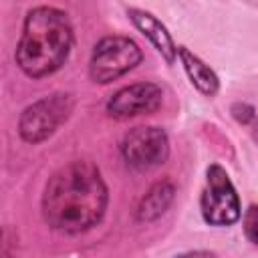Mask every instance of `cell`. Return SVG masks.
Here are the masks:
<instances>
[{"mask_svg": "<svg viewBox=\"0 0 258 258\" xmlns=\"http://www.w3.org/2000/svg\"><path fill=\"white\" fill-rule=\"evenodd\" d=\"M107 185L89 161H71L48 179L42 214L50 228L77 234L95 226L107 210Z\"/></svg>", "mask_w": 258, "mask_h": 258, "instance_id": "obj_1", "label": "cell"}, {"mask_svg": "<svg viewBox=\"0 0 258 258\" xmlns=\"http://www.w3.org/2000/svg\"><path fill=\"white\" fill-rule=\"evenodd\" d=\"M71 46L73 28L67 14L52 6H36L24 18L16 62L24 75L40 79L64 64Z\"/></svg>", "mask_w": 258, "mask_h": 258, "instance_id": "obj_2", "label": "cell"}, {"mask_svg": "<svg viewBox=\"0 0 258 258\" xmlns=\"http://www.w3.org/2000/svg\"><path fill=\"white\" fill-rule=\"evenodd\" d=\"M141 62V48L127 36H107L97 42L89 73L95 83H111Z\"/></svg>", "mask_w": 258, "mask_h": 258, "instance_id": "obj_3", "label": "cell"}, {"mask_svg": "<svg viewBox=\"0 0 258 258\" xmlns=\"http://www.w3.org/2000/svg\"><path fill=\"white\" fill-rule=\"evenodd\" d=\"M73 111V99L64 93H54L32 103L20 115L18 131L26 143H40L48 139L58 125H62Z\"/></svg>", "mask_w": 258, "mask_h": 258, "instance_id": "obj_4", "label": "cell"}, {"mask_svg": "<svg viewBox=\"0 0 258 258\" xmlns=\"http://www.w3.org/2000/svg\"><path fill=\"white\" fill-rule=\"evenodd\" d=\"M202 216L210 226H230L240 218V200L238 194L220 165L208 167L206 189L202 194Z\"/></svg>", "mask_w": 258, "mask_h": 258, "instance_id": "obj_5", "label": "cell"}, {"mask_svg": "<svg viewBox=\"0 0 258 258\" xmlns=\"http://www.w3.org/2000/svg\"><path fill=\"white\" fill-rule=\"evenodd\" d=\"M123 159L133 169H153L161 165L169 155V141L159 127H135L121 143Z\"/></svg>", "mask_w": 258, "mask_h": 258, "instance_id": "obj_6", "label": "cell"}, {"mask_svg": "<svg viewBox=\"0 0 258 258\" xmlns=\"http://www.w3.org/2000/svg\"><path fill=\"white\" fill-rule=\"evenodd\" d=\"M163 93L155 83H135L117 91L109 103V115L117 119H129L135 115H149L161 107Z\"/></svg>", "mask_w": 258, "mask_h": 258, "instance_id": "obj_7", "label": "cell"}, {"mask_svg": "<svg viewBox=\"0 0 258 258\" xmlns=\"http://www.w3.org/2000/svg\"><path fill=\"white\" fill-rule=\"evenodd\" d=\"M131 20L135 22V26L151 40V44L157 48V52L167 60V62H173L175 54H177V48L169 36V32L165 30V26L149 12H143V10H137V8H129L127 10Z\"/></svg>", "mask_w": 258, "mask_h": 258, "instance_id": "obj_8", "label": "cell"}, {"mask_svg": "<svg viewBox=\"0 0 258 258\" xmlns=\"http://www.w3.org/2000/svg\"><path fill=\"white\" fill-rule=\"evenodd\" d=\"M173 194L175 187L171 181H157L155 185H151V189L143 196V200L137 206V220L151 222L159 218L173 202Z\"/></svg>", "mask_w": 258, "mask_h": 258, "instance_id": "obj_9", "label": "cell"}, {"mask_svg": "<svg viewBox=\"0 0 258 258\" xmlns=\"http://www.w3.org/2000/svg\"><path fill=\"white\" fill-rule=\"evenodd\" d=\"M177 54H179V58H181V62H183V69H185V73L189 75L191 83L198 87V91H202V93L208 95V97L216 95L218 85H220L216 73H214L204 60H200L196 54H191L185 46H181V48L177 50Z\"/></svg>", "mask_w": 258, "mask_h": 258, "instance_id": "obj_10", "label": "cell"}, {"mask_svg": "<svg viewBox=\"0 0 258 258\" xmlns=\"http://www.w3.org/2000/svg\"><path fill=\"white\" fill-rule=\"evenodd\" d=\"M244 234L252 244H258V206H250L244 214Z\"/></svg>", "mask_w": 258, "mask_h": 258, "instance_id": "obj_11", "label": "cell"}, {"mask_svg": "<svg viewBox=\"0 0 258 258\" xmlns=\"http://www.w3.org/2000/svg\"><path fill=\"white\" fill-rule=\"evenodd\" d=\"M175 258H216L212 252H206V250H196V252H185V254H179Z\"/></svg>", "mask_w": 258, "mask_h": 258, "instance_id": "obj_12", "label": "cell"}]
</instances>
